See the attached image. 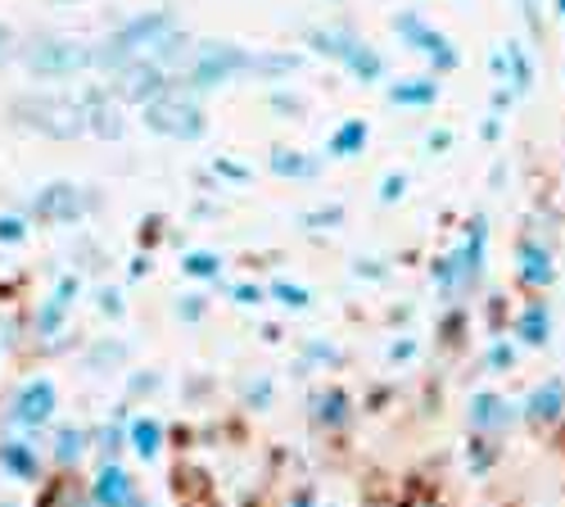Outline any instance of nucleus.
<instances>
[{"label":"nucleus","instance_id":"1","mask_svg":"<svg viewBox=\"0 0 565 507\" xmlns=\"http://www.w3.org/2000/svg\"><path fill=\"white\" fill-rule=\"evenodd\" d=\"M249 60H254V51H245V45H235V41H204V45H195L185 68L177 73L181 77L177 86H185L191 96H200V91H217L231 77H245Z\"/></svg>","mask_w":565,"mask_h":507},{"label":"nucleus","instance_id":"2","mask_svg":"<svg viewBox=\"0 0 565 507\" xmlns=\"http://www.w3.org/2000/svg\"><path fill=\"white\" fill-rule=\"evenodd\" d=\"M19 60L41 82H64V77H77V73L96 68V45L73 41V36H32L19 51Z\"/></svg>","mask_w":565,"mask_h":507},{"label":"nucleus","instance_id":"3","mask_svg":"<svg viewBox=\"0 0 565 507\" xmlns=\"http://www.w3.org/2000/svg\"><path fill=\"white\" fill-rule=\"evenodd\" d=\"M140 118L154 136H168V141H200L209 118H204V105L200 96H191L185 86H168L163 96L140 105Z\"/></svg>","mask_w":565,"mask_h":507},{"label":"nucleus","instance_id":"4","mask_svg":"<svg viewBox=\"0 0 565 507\" xmlns=\"http://www.w3.org/2000/svg\"><path fill=\"white\" fill-rule=\"evenodd\" d=\"M14 123L51 141H73V136H86V105L82 96H23L14 101Z\"/></svg>","mask_w":565,"mask_h":507},{"label":"nucleus","instance_id":"5","mask_svg":"<svg viewBox=\"0 0 565 507\" xmlns=\"http://www.w3.org/2000/svg\"><path fill=\"white\" fill-rule=\"evenodd\" d=\"M484 236H489V226L476 222V226L466 232V241H461L452 254H444V258L435 263V286H439L444 299H457V295H466L470 286L480 282V267H484Z\"/></svg>","mask_w":565,"mask_h":507},{"label":"nucleus","instance_id":"6","mask_svg":"<svg viewBox=\"0 0 565 507\" xmlns=\"http://www.w3.org/2000/svg\"><path fill=\"white\" fill-rule=\"evenodd\" d=\"M55 408H60L55 381H51V377H32V381H23V385L14 390L6 418H10L14 431H41L45 422L55 418Z\"/></svg>","mask_w":565,"mask_h":507},{"label":"nucleus","instance_id":"7","mask_svg":"<svg viewBox=\"0 0 565 507\" xmlns=\"http://www.w3.org/2000/svg\"><path fill=\"white\" fill-rule=\"evenodd\" d=\"M90 209H96V196L82 191L77 181H51V187H41V191L32 196V213H36L41 222H60V226L82 222Z\"/></svg>","mask_w":565,"mask_h":507},{"label":"nucleus","instance_id":"8","mask_svg":"<svg viewBox=\"0 0 565 507\" xmlns=\"http://www.w3.org/2000/svg\"><path fill=\"white\" fill-rule=\"evenodd\" d=\"M394 28H398V36L412 45V51H420V55H430V64L439 68V73H448L452 64H457V51L444 41V32H435V28H426L416 14H398L394 19Z\"/></svg>","mask_w":565,"mask_h":507},{"label":"nucleus","instance_id":"9","mask_svg":"<svg viewBox=\"0 0 565 507\" xmlns=\"http://www.w3.org/2000/svg\"><path fill=\"white\" fill-rule=\"evenodd\" d=\"M82 105H86V131L90 136H100V141H122L127 136V118L118 109L114 91H86Z\"/></svg>","mask_w":565,"mask_h":507},{"label":"nucleus","instance_id":"10","mask_svg":"<svg viewBox=\"0 0 565 507\" xmlns=\"http://www.w3.org/2000/svg\"><path fill=\"white\" fill-rule=\"evenodd\" d=\"M136 480L122 463H114V457H105V467L96 472V480H90V503L96 507H136Z\"/></svg>","mask_w":565,"mask_h":507},{"label":"nucleus","instance_id":"11","mask_svg":"<svg viewBox=\"0 0 565 507\" xmlns=\"http://www.w3.org/2000/svg\"><path fill=\"white\" fill-rule=\"evenodd\" d=\"M0 472L14 480H36L41 476V453H36V431H19L0 440Z\"/></svg>","mask_w":565,"mask_h":507},{"label":"nucleus","instance_id":"12","mask_svg":"<svg viewBox=\"0 0 565 507\" xmlns=\"http://www.w3.org/2000/svg\"><path fill=\"white\" fill-rule=\"evenodd\" d=\"M507 422H511L507 399H498V394H476V399H470V426H476L480 435H493Z\"/></svg>","mask_w":565,"mask_h":507},{"label":"nucleus","instance_id":"13","mask_svg":"<svg viewBox=\"0 0 565 507\" xmlns=\"http://www.w3.org/2000/svg\"><path fill=\"white\" fill-rule=\"evenodd\" d=\"M267 163H271L276 177H290V181H312L321 172V159L317 155H299V150H286V146H276Z\"/></svg>","mask_w":565,"mask_h":507},{"label":"nucleus","instance_id":"14","mask_svg":"<svg viewBox=\"0 0 565 507\" xmlns=\"http://www.w3.org/2000/svg\"><path fill=\"white\" fill-rule=\"evenodd\" d=\"M312 422L340 431V426L349 422V399H344V390H317V394H312Z\"/></svg>","mask_w":565,"mask_h":507},{"label":"nucleus","instance_id":"15","mask_svg":"<svg viewBox=\"0 0 565 507\" xmlns=\"http://www.w3.org/2000/svg\"><path fill=\"white\" fill-rule=\"evenodd\" d=\"M127 444L146 457V463H154V457L163 453V426L154 422V418H136L131 426H127Z\"/></svg>","mask_w":565,"mask_h":507},{"label":"nucleus","instance_id":"16","mask_svg":"<svg viewBox=\"0 0 565 507\" xmlns=\"http://www.w3.org/2000/svg\"><path fill=\"white\" fill-rule=\"evenodd\" d=\"M366 131H371V127H366L362 118L340 123V127H335V136H331V146H326V155H331V159H353V155H362Z\"/></svg>","mask_w":565,"mask_h":507},{"label":"nucleus","instance_id":"17","mask_svg":"<svg viewBox=\"0 0 565 507\" xmlns=\"http://www.w3.org/2000/svg\"><path fill=\"white\" fill-rule=\"evenodd\" d=\"M86 448H90V435L82 431V426H60L55 431V467H77L82 457H86Z\"/></svg>","mask_w":565,"mask_h":507},{"label":"nucleus","instance_id":"18","mask_svg":"<svg viewBox=\"0 0 565 507\" xmlns=\"http://www.w3.org/2000/svg\"><path fill=\"white\" fill-rule=\"evenodd\" d=\"M435 96H439V86H435L430 77H412V82L390 86V101H394L398 109H426Z\"/></svg>","mask_w":565,"mask_h":507},{"label":"nucleus","instance_id":"19","mask_svg":"<svg viewBox=\"0 0 565 507\" xmlns=\"http://www.w3.org/2000/svg\"><path fill=\"white\" fill-rule=\"evenodd\" d=\"M64 327H68V304H60L55 295H45L41 304H36V336L41 340H60L64 336Z\"/></svg>","mask_w":565,"mask_h":507},{"label":"nucleus","instance_id":"20","mask_svg":"<svg viewBox=\"0 0 565 507\" xmlns=\"http://www.w3.org/2000/svg\"><path fill=\"white\" fill-rule=\"evenodd\" d=\"M353 32H340V28H312L308 32V45H312V51L317 55H326V60H340L344 64V55L353 51Z\"/></svg>","mask_w":565,"mask_h":507},{"label":"nucleus","instance_id":"21","mask_svg":"<svg viewBox=\"0 0 565 507\" xmlns=\"http://www.w3.org/2000/svg\"><path fill=\"white\" fill-rule=\"evenodd\" d=\"M344 68L358 77V82H381V73H385V64H381V55L371 51V45H362V36L353 41V51L344 55Z\"/></svg>","mask_w":565,"mask_h":507},{"label":"nucleus","instance_id":"22","mask_svg":"<svg viewBox=\"0 0 565 507\" xmlns=\"http://www.w3.org/2000/svg\"><path fill=\"white\" fill-rule=\"evenodd\" d=\"M299 64H303V60L290 55V51H271V55H258V51H254L249 73H254V77H290Z\"/></svg>","mask_w":565,"mask_h":507},{"label":"nucleus","instance_id":"23","mask_svg":"<svg viewBox=\"0 0 565 507\" xmlns=\"http://www.w3.org/2000/svg\"><path fill=\"white\" fill-rule=\"evenodd\" d=\"M127 358V345L122 340H96L86 349V372H114V367Z\"/></svg>","mask_w":565,"mask_h":507},{"label":"nucleus","instance_id":"24","mask_svg":"<svg viewBox=\"0 0 565 507\" xmlns=\"http://www.w3.org/2000/svg\"><path fill=\"white\" fill-rule=\"evenodd\" d=\"M181 272L191 276V282H217V276H222V254H213V250H195V254H185V258H181Z\"/></svg>","mask_w":565,"mask_h":507},{"label":"nucleus","instance_id":"25","mask_svg":"<svg viewBox=\"0 0 565 507\" xmlns=\"http://www.w3.org/2000/svg\"><path fill=\"white\" fill-rule=\"evenodd\" d=\"M521 276H525L530 286H547V282H552V258H547V250L521 245Z\"/></svg>","mask_w":565,"mask_h":507},{"label":"nucleus","instance_id":"26","mask_svg":"<svg viewBox=\"0 0 565 507\" xmlns=\"http://www.w3.org/2000/svg\"><path fill=\"white\" fill-rule=\"evenodd\" d=\"M547 321H552V317H547V308H543V304H530V308H525V317H521V336H525L530 345H543V340L552 336Z\"/></svg>","mask_w":565,"mask_h":507},{"label":"nucleus","instance_id":"27","mask_svg":"<svg viewBox=\"0 0 565 507\" xmlns=\"http://www.w3.org/2000/svg\"><path fill=\"white\" fill-rule=\"evenodd\" d=\"M561 412V385L552 381L547 390H534L530 394V418H556Z\"/></svg>","mask_w":565,"mask_h":507},{"label":"nucleus","instance_id":"28","mask_svg":"<svg viewBox=\"0 0 565 507\" xmlns=\"http://www.w3.org/2000/svg\"><path fill=\"white\" fill-rule=\"evenodd\" d=\"M271 299L286 304V308H308V304H312V295H308L303 286H295V282H276V286H271Z\"/></svg>","mask_w":565,"mask_h":507},{"label":"nucleus","instance_id":"29","mask_svg":"<svg viewBox=\"0 0 565 507\" xmlns=\"http://www.w3.org/2000/svg\"><path fill=\"white\" fill-rule=\"evenodd\" d=\"M303 362H308V367H335V362H340V349H335V345H326V340H308Z\"/></svg>","mask_w":565,"mask_h":507},{"label":"nucleus","instance_id":"30","mask_svg":"<svg viewBox=\"0 0 565 507\" xmlns=\"http://www.w3.org/2000/svg\"><path fill=\"white\" fill-rule=\"evenodd\" d=\"M213 172H217V177H226V181H235V187H245V181H254V172H249L245 163H235V159H226V155H217V159H213Z\"/></svg>","mask_w":565,"mask_h":507},{"label":"nucleus","instance_id":"31","mask_svg":"<svg viewBox=\"0 0 565 507\" xmlns=\"http://www.w3.org/2000/svg\"><path fill=\"white\" fill-rule=\"evenodd\" d=\"M28 236V222L19 213H0V245H19Z\"/></svg>","mask_w":565,"mask_h":507},{"label":"nucleus","instance_id":"32","mask_svg":"<svg viewBox=\"0 0 565 507\" xmlns=\"http://www.w3.org/2000/svg\"><path fill=\"white\" fill-rule=\"evenodd\" d=\"M177 317L185 321V327H200V321H204V299L200 295H181L177 299Z\"/></svg>","mask_w":565,"mask_h":507},{"label":"nucleus","instance_id":"33","mask_svg":"<svg viewBox=\"0 0 565 507\" xmlns=\"http://www.w3.org/2000/svg\"><path fill=\"white\" fill-rule=\"evenodd\" d=\"M96 304H100V313H109V317H122V313H127V304H122V295H118L114 286H100V291H96Z\"/></svg>","mask_w":565,"mask_h":507},{"label":"nucleus","instance_id":"34","mask_svg":"<svg viewBox=\"0 0 565 507\" xmlns=\"http://www.w3.org/2000/svg\"><path fill=\"white\" fill-rule=\"evenodd\" d=\"M340 218H344V209H340V204H331V209L308 213V218H303V226H308V232H317V226H335Z\"/></svg>","mask_w":565,"mask_h":507},{"label":"nucleus","instance_id":"35","mask_svg":"<svg viewBox=\"0 0 565 507\" xmlns=\"http://www.w3.org/2000/svg\"><path fill=\"white\" fill-rule=\"evenodd\" d=\"M96 444L105 448V457H114V453H118V448L127 444V431H122V426H105V431L96 435Z\"/></svg>","mask_w":565,"mask_h":507},{"label":"nucleus","instance_id":"36","mask_svg":"<svg viewBox=\"0 0 565 507\" xmlns=\"http://www.w3.org/2000/svg\"><path fill=\"white\" fill-rule=\"evenodd\" d=\"M403 191H407V177H403V172H390L385 187H381V200L394 204V200H403Z\"/></svg>","mask_w":565,"mask_h":507},{"label":"nucleus","instance_id":"37","mask_svg":"<svg viewBox=\"0 0 565 507\" xmlns=\"http://www.w3.org/2000/svg\"><path fill=\"white\" fill-rule=\"evenodd\" d=\"M263 295H267V291H263V286H249V282L231 286V299H235V304H263Z\"/></svg>","mask_w":565,"mask_h":507},{"label":"nucleus","instance_id":"38","mask_svg":"<svg viewBox=\"0 0 565 507\" xmlns=\"http://www.w3.org/2000/svg\"><path fill=\"white\" fill-rule=\"evenodd\" d=\"M51 507H96V503H90V494H77V489H64Z\"/></svg>","mask_w":565,"mask_h":507},{"label":"nucleus","instance_id":"39","mask_svg":"<svg viewBox=\"0 0 565 507\" xmlns=\"http://www.w3.org/2000/svg\"><path fill=\"white\" fill-rule=\"evenodd\" d=\"M511 358H515V353H511V345H493V349H489V367H493V372L511 367Z\"/></svg>","mask_w":565,"mask_h":507},{"label":"nucleus","instance_id":"40","mask_svg":"<svg viewBox=\"0 0 565 507\" xmlns=\"http://www.w3.org/2000/svg\"><path fill=\"white\" fill-rule=\"evenodd\" d=\"M412 353H416V340H394L390 345V362H407Z\"/></svg>","mask_w":565,"mask_h":507},{"label":"nucleus","instance_id":"41","mask_svg":"<svg viewBox=\"0 0 565 507\" xmlns=\"http://www.w3.org/2000/svg\"><path fill=\"white\" fill-rule=\"evenodd\" d=\"M245 394H249V403H254V408H267L271 385H267V381H258V385H245Z\"/></svg>","mask_w":565,"mask_h":507},{"label":"nucleus","instance_id":"42","mask_svg":"<svg viewBox=\"0 0 565 507\" xmlns=\"http://www.w3.org/2000/svg\"><path fill=\"white\" fill-rule=\"evenodd\" d=\"M14 60V32L10 28H0V64Z\"/></svg>","mask_w":565,"mask_h":507},{"label":"nucleus","instance_id":"43","mask_svg":"<svg viewBox=\"0 0 565 507\" xmlns=\"http://www.w3.org/2000/svg\"><path fill=\"white\" fill-rule=\"evenodd\" d=\"M452 146V136L448 131H430V155H444Z\"/></svg>","mask_w":565,"mask_h":507},{"label":"nucleus","instance_id":"44","mask_svg":"<svg viewBox=\"0 0 565 507\" xmlns=\"http://www.w3.org/2000/svg\"><path fill=\"white\" fill-rule=\"evenodd\" d=\"M276 114H299V101H286V96H271Z\"/></svg>","mask_w":565,"mask_h":507},{"label":"nucleus","instance_id":"45","mask_svg":"<svg viewBox=\"0 0 565 507\" xmlns=\"http://www.w3.org/2000/svg\"><path fill=\"white\" fill-rule=\"evenodd\" d=\"M290 507H321V503H317L312 494H295V503H290Z\"/></svg>","mask_w":565,"mask_h":507},{"label":"nucleus","instance_id":"46","mask_svg":"<svg viewBox=\"0 0 565 507\" xmlns=\"http://www.w3.org/2000/svg\"><path fill=\"white\" fill-rule=\"evenodd\" d=\"M0 507H19V503H0Z\"/></svg>","mask_w":565,"mask_h":507},{"label":"nucleus","instance_id":"47","mask_svg":"<svg viewBox=\"0 0 565 507\" xmlns=\"http://www.w3.org/2000/svg\"><path fill=\"white\" fill-rule=\"evenodd\" d=\"M561 14H565V0H561Z\"/></svg>","mask_w":565,"mask_h":507}]
</instances>
